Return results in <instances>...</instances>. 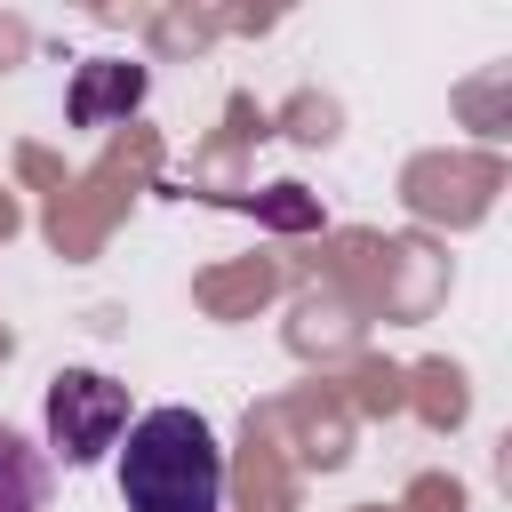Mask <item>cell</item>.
I'll return each mask as SVG.
<instances>
[{
	"label": "cell",
	"instance_id": "3",
	"mask_svg": "<svg viewBox=\"0 0 512 512\" xmlns=\"http://www.w3.org/2000/svg\"><path fill=\"white\" fill-rule=\"evenodd\" d=\"M48 496H56L48 448H32L16 424H0V512H48Z\"/></svg>",
	"mask_w": 512,
	"mask_h": 512
},
{
	"label": "cell",
	"instance_id": "2",
	"mask_svg": "<svg viewBox=\"0 0 512 512\" xmlns=\"http://www.w3.org/2000/svg\"><path fill=\"white\" fill-rule=\"evenodd\" d=\"M128 432V384L96 368H56L48 376V464H96Z\"/></svg>",
	"mask_w": 512,
	"mask_h": 512
},
{
	"label": "cell",
	"instance_id": "4",
	"mask_svg": "<svg viewBox=\"0 0 512 512\" xmlns=\"http://www.w3.org/2000/svg\"><path fill=\"white\" fill-rule=\"evenodd\" d=\"M144 104V64H80L72 80V128H104L112 112Z\"/></svg>",
	"mask_w": 512,
	"mask_h": 512
},
{
	"label": "cell",
	"instance_id": "1",
	"mask_svg": "<svg viewBox=\"0 0 512 512\" xmlns=\"http://www.w3.org/2000/svg\"><path fill=\"white\" fill-rule=\"evenodd\" d=\"M120 504L128 512H224V448L200 408H144L120 432Z\"/></svg>",
	"mask_w": 512,
	"mask_h": 512
}]
</instances>
